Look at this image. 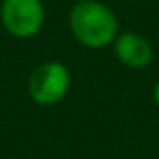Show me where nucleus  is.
Wrapping results in <instances>:
<instances>
[{"label": "nucleus", "mask_w": 159, "mask_h": 159, "mask_svg": "<svg viewBox=\"0 0 159 159\" xmlns=\"http://www.w3.org/2000/svg\"><path fill=\"white\" fill-rule=\"evenodd\" d=\"M69 30L81 45L103 49L114 43L118 19L114 11L99 0H79L69 11Z\"/></svg>", "instance_id": "obj_1"}, {"label": "nucleus", "mask_w": 159, "mask_h": 159, "mask_svg": "<svg viewBox=\"0 0 159 159\" xmlns=\"http://www.w3.org/2000/svg\"><path fill=\"white\" fill-rule=\"evenodd\" d=\"M112 45L116 58L129 69H144L153 58V49L150 41L137 32L118 34Z\"/></svg>", "instance_id": "obj_4"}, {"label": "nucleus", "mask_w": 159, "mask_h": 159, "mask_svg": "<svg viewBox=\"0 0 159 159\" xmlns=\"http://www.w3.org/2000/svg\"><path fill=\"white\" fill-rule=\"evenodd\" d=\"M0 21L6 32L26 39L36 36L45 23V8L41 0H2Z\"/></svg>", "instance_id": "obj_3"}, {"label": "nucleus", "mask_w": 159, "mask_h": 159, "mask_svg": "<svg viewBox=\"0 0 159 159\" xmlns=\"http://www.w3.org/2000/svg\"><path fill=\"white\" fill-rule=\"evenodd\" d=\"M153 99H155V103L159 107V81L155 83V88H153Z\"/></svg>", "instance_id": "obj_5"}, {"label": "nucleus", "mask_w": 159, "mask_h": 159, "mask_svg": "<svg viewBox=\"0 0 159 159\" xmlns=\"http://www.w3.org/2000/svg\"><path fill=\"white\" fill-rule=\"evenodd\" d=\"M71 75L64 62L51 60L38 66L28 79V94L39 105H56L66 98Z\"/></svg>", "instance_id": "obj_2"}]
</instances>
